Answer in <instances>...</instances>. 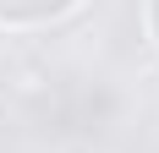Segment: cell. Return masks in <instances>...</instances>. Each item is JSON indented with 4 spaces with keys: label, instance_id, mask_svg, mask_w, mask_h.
Returning <instances> with one entry per match:
<instances>
[{
    "label": "cell",
    "instance_id": "obj_2",
    "mask_svg": "<svg viewBox=\"0 0 159 153\" xmlns=\"http://www.w3.org/2000/svg\"><path fill=\"white\" fill-rule=\"evenodd\" d=\"M143 33H148V44L159 55V0H143Z\"/></svg>",
    "mask_w": 159,
    "mask_h": 153
},
{
    "label": "cell",
    "instance_id": "obj_3",
    "mask_svg": "<svg viewBox=\"0 0 159 153\" xmlns=\"http://www.w3.org/2000/svg\"><path fill=\"white\" fill-rule=\"evenodd\" d=\"M55 153H93L88 142H66V148H55Z\"/></svg>",
    "mask_w": 159,
    "mask_h": 153
},
{
    "label": "cell",
    "instance_id": "obj_1",
    "mask_svg": "<svg viewBox=\"0 0 159 153\" xmlns=\"http://www.w3.org/2000/svg\"><path fill=\"white\" fill-rule=\"evenodd\" d=\"M88 0H0V33H44L61 28Z\"/></svg>",
    "mask_w": 159,
    "mask_h": 153
}]
</instances>
